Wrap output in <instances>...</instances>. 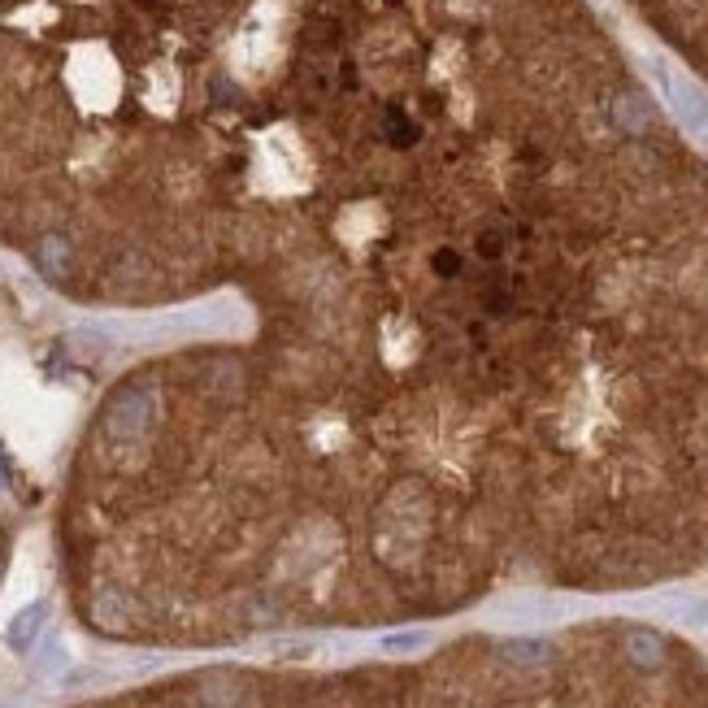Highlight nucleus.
<instances>
[{"label": "nucleus", "mask_w": 708, "mask_h": 708, "mask_svg": "<svg viewBox=\"0 0 708 708\" xmlns=\"http://www.w3.org/2000/svg\"><path fill=\"white\" fill-rule=\"evenodd\" d=\"M660 83L669 87V100L678 104V113H682L691 126H708V100H704L686 78H678V74H669V69L660 65Z\"/></svg>", "instance_id": "obj_1"}, {"label": "nucleus", "mask_w": 708, "mask_h": 708, "mask_svg": "<svg viewBox=\"0 0 708 708\" xmlns=\"http://www.w3.org/2000/svg\"><path fill=\"white\" fill-rule=\"evenodd\" d=\"M625 656H630L639 669H656V665L665 660V643H660V634H652V630H630V634H625Z\"/></svg>", "instance_id": "obj_2"}, {"label": "nucleus", "mask_w": 708, "mask_h": 708, "mask_svg": "<svg viewBox=\"0 0 708 708\" xmlns=\"http://www.w3.org/2000/svg\"><path fill=\"white\" fill-rule=\"evenodd\" d=\"M39 621H43V604H30L26 612H17L13 617V625H9V647H30V639H35V630H39Z\"/></svg>", "instance_id": "obj_3"}, {"label": "nucleus", "mask_w": 708, "mask_h": 708, "mask_svg": "<svg viewBox=\"0 0 708 708\" xmlns=\"http://www.w3.org/2000/svg\"><path fill=\"white\" fill-rule=\"evenodd\" d=\"M430 265H434V274H439V278H460V269H465V256H460L456 248H439V252L430 256Z\"/></svg>", "instance_id": "obj_4"}, {"label": "nucleus", "mask_w": 708, "mask_h": 708, "mask_svg": "<svg viewBox=\"0 0 708 708\" xmlns=\"http://www.w3.org/2000/svg\"><path fill=\"white\" fill-rule=\"evenodd\" d=\"M504 652H508L513 660H526V665H530V660H543V656H547V647H543V643H508Z\"/></svg>", "instance_id": "obj_5"}]
</instances>
